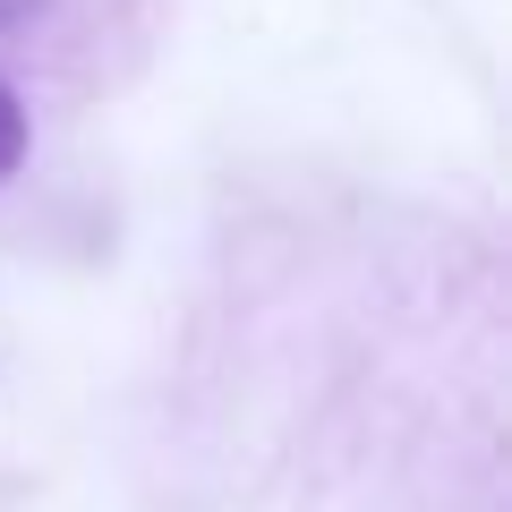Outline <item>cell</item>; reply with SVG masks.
<instances>
[{"instance_id": "cell-1", "label": "cell", "mask_w": 512, "mask_h": 512, "mask_svg": "<svg viewBox=\"0 0 512 512\" xmlns=\"http://www.w3.org/2000/svg\"><path fill=\"white\" fill-rule=\"evenodd\" d=\"M154 0H0V69L86 77L120 43H146Z\"/></svg>"}, {"instance_id": "cell-2", "label": "cell", "mask_w": 512, "mask_h": 512, "mask_svg": "<svg viewBox=\"0 0 512 512\" xmlns=\"http://www.w3.org/2000/svg\"><path fill=\"white\" fill-rule=\"evenodd\" d=\"M26 146H35V111H26L18 77H0V180L26 163Z\"/></svg>"}]
</instances>
